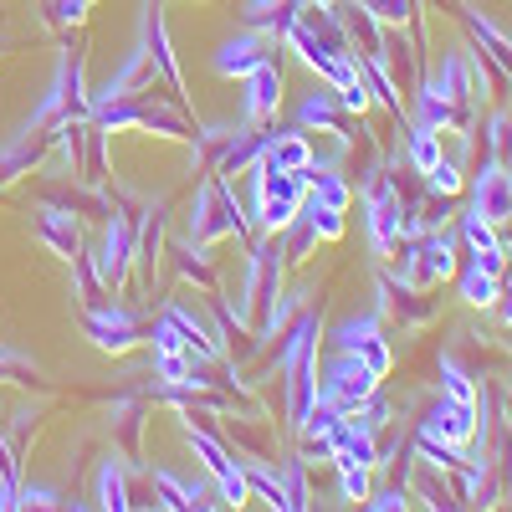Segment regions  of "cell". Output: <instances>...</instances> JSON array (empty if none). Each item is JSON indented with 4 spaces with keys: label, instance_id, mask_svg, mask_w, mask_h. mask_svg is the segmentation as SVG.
I'll use <instances>...</instances> for the list:
<instances>
[{
    "label": "cell",
    "instance_id": "1",
    "mask_svg": "<svg viewBox=\"0 0 512 512\" xmlns=\"http://www.w3.org/2000/svg\"><path fill=\"white\" fill-rule=\"evenodd\" d=\"M67 118H93V88H88V47L72 41V47L57 52V67H52V82L47 93L36 98L31 118L16 128V134H36V139H52V128L67 123Z\"/></svg>",
    "mask_w": 512,
    "mask_h": 512
},
{
    "label": "cell",
    "instance_id": "2",
    "mask_svg": "<svg viewBox=\"0 0 512 512\" xmlns=\"http://www.w3.org/2000/svg\"><path fill=\"white\" fill-rule=\"evenodd\" d=\"M221 236H241L246 241L251 226H246V210H241L231 180L210 169V175L195 185V200H190V241L210 246V241H221Z\"/></svg>",
    "mask_w": 512,
    "mask_h": 512
},
{
    "label": "cell",
    "instance_id": "3",
    "mask_svg": "<svg viewBox=\"0 0 512 512\" xmlns=\"http://www.w3.org/2000/svg\"><path fill=\"white\" fill-rule=\"evenodd\" d=\"M395 262H400L395 277L410 282L415 292H425V287H436V282H446V277L456 272V262H461V236H451L446 226H441V231H420V236H400Z\"/></svg>",
    "mask_w": 512,
    "mask_h": 512
},
{
    "label": "cell",
    "instance_id": "4",
    "mask_svg": "<svg viewBox=\"0 0 512 512\" xmlns=\"http://www.w3.org/2000/svg\"><path fill=\"white\" fill-rule=\"evenodd\" d=\"M251 180V210H256V226H262L267 236H277L297 210H303V175H292V169H272L267 159L246 169Z\"/></svg>",
    "mask_w": 512,
    "mask_h": 512
},
{
    "label": "cell",
    "instance_id": "5",
    "mask_svg": "<svg viewBox=\"0 0 512 512\" xmlns=\"http://www.w3.org/2000/svg\"><path fill=\"white\" fill-rule=\"evenodd\" d=\"M364 221H369V246L379 262H390L400 236H405V210H400V185L390 169H369L364 175Z\"/></svg>",
    "mask_w": 512,
    "mask_h": 512
},
{
    "label": "cell",
    "instance_id": "6",
    "mask_svg": "<svg viewBox=\"0 0 512 512\" xmlns=\"http://www.w3.org/2000/svg\"><path fill=\"white\" fill-rule=\"evenodd\" d=\"M374 390H379V374H374L359 354H349V349H333L328 364L318 369V405H328L333 415H349V410L364 405Z\"/></svg>",
    "mask_w": 512,
    "mask_h": 512
},
{
    "label": "cell",
    "instance_id": "7",
    "mask_svg": "<svg viewBox=\"0 0 512 512\" xmlns=\"http://www.w3.org/2000/svg\"><path fill=\"white\" fill-rule=\"evenodd\" d=\"M185 446L195 451V461L205 466V477L216 482V492H221V507H241L246 497H251V487H246V472H241V461L226 451V441L221 436H210L205 425H195V415H185Z\"/></svg>",
    "mask_w": 512,
    "mask_h": 512
},
{
    "label": "cell",
    "instance_id": "8",
    "mask_svg": "<svg viewBox=\"0 0 512 512\" xmlns=\"http://www.w3.org/2000/svg\"><path fill=\"white\" fill-rule=\"evenodd\" d=\"M328 338H333V349H349V354H359L379 379L390 374V344H384V318L369 308V313H354V318H338L333 328H328Z\"/></svg>",
    "mask_w": 512,
    "mask_h": 512
},
{
    "label": "cell",
    "instance_id": "9",
    "mask_svg": "<svg viewBox=\"0 0 512 512\" xmlns=\"http://www.w3.org/2000/svg\"><path fill=\"white\" fill-rule=\"evenodd\" d=\"M93 262H98V277L108 292H118L134 272V221H128V210H113L108 205V221H103V241L93 246Z\"/></svg>",
    "mask_w": 512,
    "mask_h": 512
},
{
    "label": "cell",
    "instance_id": "10",
    "mask_svg": "<svg viewBox=\"0 0 512 512\" xmlns=\"http://www.w3.org/2000/svg\"><path fill=\"white\" fill-rule=\"evenodd\" d=\"M139 41L149 47V57H154V67H159L164 93L175 98V103H185V72H180V62H175V41H169V26H164V6H159V0H144V6H139Z\"/></svg>",
    "mask_w": 512,
    "mask_h": 512
},
{
    "label": "cell",
    "instance_id": "11",
    "mask_svg": "<svg viewBox=\"0 0 512 512\" xmlns=\"http://www.w3.org/2000/svg\"><path fill=\"white\" fill-rule=\"evenodd\" d=\"M82 328H88V338L103 354H128L144 338L139 313H128L123 303H88L82 308Z\"/></svg>",
    "mask_w": 512,
    "mask_h": 512
},
{
    "label": "cell",
    "instance_id": "12",
    "mask_svg": "<svg viewBox=\"0 0 512 512\" xmlns=\"http://www.w3.org/2000/svg\"><path fill=\"white\" fill-rule=\"evenodd\" d=\"M466 210H477V216L492 221L497 231L507 226V216H512V169L497 154H482L477 175H472V205Z\"/></svg>",
    "mask_w": 512,
    "mask_h": 512
},
{
    "label": "cell",
    "instance_id": "13",
    "mask_svg": "<svg viewBox=\"0 0 512 512\" xmlns=\"http://www.w3.org/2000/svg\"><path fill=\"white\" fill-rule=\"evenodd\" d=\"M282 108V52L241 77V123H272Z\"/></svg>",
    "mask_w": 512,
    "mask_h": 512
},
{
    "label": "cell",
    "instance_id": "14",
    "mask_svg": "<svg viewBox=\"0 0 512 512\" xmlns=\"http://www.w3.org/2000/svg\"><path fill=\"white\" fill-rule=\"evenodd\" d=\"M267 144H272V128H267V123H241V118H236L231 139L216 149L210 169H216V175H226V180H231V175H246L251 164H262Z\"/></svg>",
    "mask_w": 512,
    "mask_h": 512
},
{
    "label": "cell",
    "instance_id": "15",
    "mask_svg": "<svg viewBox=\"0 0 512 512\" xmlns=\"http://www.w3.org/2000/svg\"><path fill=\"white\" fill-rule=\"evenodd\" d=\"M31 231H36L41 246H52L62 262H72V256L82 251V226H77V210L72 205H57V200L36 205L31 210Z\"/></svg>",
    "mask_w": 512,
    "mask_h": 512
},
{
    "label": "cell",
    "instance_id": "16",
    "mask_svg": "<svg viewBox=\"0 0 512 512\" xmlns=\"http://www.w3.org/2000/svg\"><path fill=\"white\" fill-rule=\"evenodd\" d=\"M456 236H461V251L472 256V262H482L487 272H507V241H502V231L492 226V221H482L477 210H461V221H456Z\"/></svg>",
    "mask_w": 512,
    "mask_h": 512
},
{
    "label": "cell",
    "instance_id": "17",
    "mask_svg": "<svg viewBox=\"0 0 512 512\" xmlns=\"http://www.w3.org/2000/svg\"><path fill=\"white\" fill-rule=\"evenodd\" d=\"M318 338H323V313H313L308 303L287 318V328L277 333V349H272V369L287 374L303 354H318Z\"/></svg>",
    "mask_w": 512,
    "mask_h": 512
},
{
    "label": "cell",
    "instance_id": "18",
    "mask_svg": "<svg viewBox=\"0 0 512 512\" xmlns=\"http://www.w3.org/2000/svg\"><path fill=\"white\" fill-rule=\"evenodd\" d=\"M420 431L436 436V441H451V446H472V436H477V405H461L451 395H436L431 410H425V420H420Z\"/></svg>",
    "mask_w": 512,
    "mask_h": 512
},
{
    "label": "cell",
    "instance_id": "19",
    "mask_svg": "<svg viewBox=\"0 0 512 512\" xmlns=\"http://www.w3.org/2000/svg\"><path fill=\"white\" fill-rule=\"evenodd\" d=\"M159 251H164V205H144L134 221V267H139V292H154L159 277Z\"/></svg>",
    "mask_w": 512,
    "mask_h": 512
},
{
    "label": "cell",
    "instance_id": "20",
    "mask_svg": "<svg viewBox=\"0 0 512 512\" xmlns=\"http://www.w3.org/2000/svg\"><path fill=\"white\" fill-rule=\"evenodd\" d=\"M272 57V36H262V31H236V36H226L221 47H216V57H210V67H216L221 77H246L251 67H262Z\"/></svg>",
    "mask_w": 512,
    "mask_h": 512
},
{
    "label": "cell",
    "instance_id": "21",
    "mask_svg": "<svg viewBox=\"0 0 512 512\" xmlns=\"http://www.w3.org/2000/svg\"><path fill=\"white\" fill-rule=\"evenodd\" d=\"M456 16H461L466 36H472V47H477V52H487V57L512 77V36H507V31H497V21H492V16H482L477 6H456Z\"/></svg>",
    "mask_w": 512,
    "mask_h": 512
},
{
    "label": "cell",
    "instance_id": "22",
    "mask_svg": "<svg viewBox=\"0 0 512 512\" xmlns=\"http://www.w3.org/2000/svg\"><path fill=\"white\" fill-rule=\"evenodd\" d=\"M282 379H287V425L303 431V420H308V410L318 400V354H303Z\"/></svg>",
    "mask_w": 512,
    "mask_h": 512
},
{
    "label": "cell",
    "instance_id": "23",
    "mask_svg": "<svg viewBox=\"0 0 512 512\" xmlns=\"http://www.w3.org/2000/svg\"><path fill=\"white\" fill-rule=\"evenodd\" d=\"M303 190H308V200L333 205V210H349V195H354V185H349L344 169H338V164H323V159H313V164L303 169Z\"/></svg>",
    "mask_w": 512,
    "mask_h": 512
},
{
    "label": "cell",
    "instance_id": "24",
    "mask_svg": "<svg viewBox=\"0 0 512 512\" xmlns=\"http://www.w3.org/2000/svg\"><path fill=\"white\" fill-rule=\"evenodd\" d=\"M297 128L338 134V128H349V113H344V103H338L333 88H313V93H303V103H297Z\"/></svg>",
    "mask_w": 512,
    "mask_h": 512
},
{
    "label": "cell",
    "instance_id": "25",
    "mask_svg": "<svg viewBox=\"0 0 512 512\" xmlns=\"http://www.w3.org/2000/svg\"><path fill=\"white\" fill-rule=\"evenodd\" d=\"M466 256V251H461ZM456 287H461V303H472V308H497V297H502V277L497 272H487L482 262H472V256H466V262H456Z\"/></svg>",
    "mask_w": 512,
    "mask_h": 512
},
{
    "label": "cell",
    "instance_id": "26",
    "mask_svg": "<svg viewBox=\"0 0 512 512\" xmlns=\"http://www.w3.org/2000/svg\"><path fill=\"white\" fill-rule=\"evenodd\" d=\"M93 507H103V512H128V507H134V497H128V466H123L118 456H103V461H98Z\"/></svg>",
    "mask_w": 512,
    "mask_h": 512
},
{
    "label": "cell",
    "instance_id": "27",
    "mask_svg": "<svg viewBox=\"0 0 512 512\" xmlns=\"http://www.w3.org/2000/svg\"><path fill=\"white\" fill-rule=\"evenodd\" d=\"M262 159H267L272 169H292V175H303L318 154H313V144H308V128H277Z\"/></svg>",
    "mask_w": 512,
    "mask_h": 512
},
{
    "label": "cell",
    "instance_id": "28",
    "mask_svg": "<svg viewBox=\"0 0 512 512\" xmlns=\"http://www.w3.org/2000/svg\"><path fill=\"white\" fill-rule=\"evenodd\" d=\"M400 128H405V149H400V154H405V164L415 169V175L425 180V175L441 164V154H446V149H441V134H436V128H425V123H415V118H405Z\"/></svg>",
    "mask_w": 512,
    "mask_h": 512
},
{
    "label": "cell",
    "instance_id": "29",
    "mask_svg": "<svg viewBox=\"0 0 512 512\" xmlns=\"http://www.w3.org/2000/svg\"><path fill=\"white\" fill-rule=\"evenodd\" d=\"M303 6H308V0H246L241 21L251 31H262V36H282L297 21V11H303Z\"/></svg>",
    "mask_w": 512,
    "mask_h": 512
},
{
    "label": "cell",
    "instance_id": "30",
    "mask_svg": "<svg viewBox=\"0 0 512 512\" xmlns=\"http://www.w3.org/2000/svg\"><path fill=\"white\" fill-rule=\"evenodd\" d=\"M139 128H154V134H164V139H195V123H190V113H185V103H139Z\"/></svg>",
    "mask_w": 512,
    "mask_h": 512
},
{
    "label": "cell",
    "instance_id": "31",
    "mask_svg": "<svg viewBox=\"0 0 512 512\" xmlns=\"http://www.w3.org/2000/svg\"><path fill=\"white\" fill-rule=\"evenodd\" d=\"M333 472H338V492H344L349 502H364L369 487H374V461L354 456V451H333Z\"/></svg>",
    "mask_w": 512,
    "mask_h": 512
},
{
    "label": "cell",
    "instance_id": "32",
    "mask_svg": "<svg viewBox=\"0 0 512 512\" xmlns=\"http://www.w3.org/2000/svg\"><path fill=\"white\" fill-rule=\"evenodd\" d=\"M282 512H303V507H313V492H308V461H303V451L297 456H287L282 466Z\"/></svg>",
    "mask_w": 512,
    "mask_h": 512
},
{
    "label": "cell",
    "instance_id": "33",
    "mask_svg": "<svg viewBox=\"0 0 512 512\" xmlns=\"http://www.w3.org/2000/svg\"><path fill=\"white\" fill-rule=\"evenodd\" d=\"M72 282H77V303L88 308V303H103L108 297V287H103V277H98V262H93V246L82 241V251L72 256Z\"/></svg>",
    "mask_w": 512,
    "mask_h": 512
},
{
    "label": "cell",
    "instance_id": "34",
    "mask_svg": "<svg viewBox=\"0 0 512 512\" xmlns=\"http://www.w3.org/2000/svg\"><path fill=\"white\" fill-rule=\"evenodd\" d=\"M405 487H410V497H420L425 507H436V512H451V507H456L451 482H436V466H431V461H425L415 477H405Z\"/></svg>",
    "mask_w": 512,
    "mask_h": 512
},
{
    "label": "cell",
    "instance_id": "35",
    "mask_svg": "<svg viewBox=\"0 0 512 512\" xmlns=\"http://www.w3.org/2000/svg\"><path fill=\"white\" fill-rule=\"evenodd\" d=\"M436 374H441V395H451V400H461V405H477V384H472V369H466L456 354H441Z\"/></svg>",
    "mask_w": 512,
    "mask_h": 512
},
{
    "label": "cell",
    "instance_id": "36",
    "mask_svg": "<svg viewBox=\"0 0 512 512\" xmlns=\"http://www.w3.org/2000/svg\"><path fill=\"white\" fill-rule=\"evenodd\" d=\"M349 420L359 425V431H369V436H379V441H384V431H390V420H395V405H390V395H384V390H374L364 405H354V410H349Z\"/></svg>",
    "mask_w": 512,
    "mask_h": 512
},
{
    "label": "cell",
    "instance_id": "37",
    "mask_svg": "<svg viewBox=\"0 0 512 512\" xmlns=\"http://www.w3.org/2000/svg\"><path fill=\"white\" fill-rule=\"evenodd\" d=\"M149 492H154V507L164 512H190V482H180L175 472H149Z\"/></svg>",
    "mask_w": 512,
    "mask_h": 512
},
{
    "label": "cell",
    "instance_id": "38",
    "mask_svg": "<svg viewBox=\"0 0 512 512\" xmlns=\"http://www.w3.org/2000/svg\"><path fill=\"white\" fill-rule=\"evenodd\" d=\"M175 256H180V277H185V282H200L205 292H216V267H210V251H205L200 241L175 246Z\"/></svg>",
    "mask_w": 512,
    "mask_h": 512
},
{
    "label": "cell",
    "instance_id": "39",
    "mask_svg": "<svg viewBox=\"0 0 512 512\" xmlns=\"http://www.w3.org/2000/svg\"><path fill=\"white\" fill-rule=\"evenodd\" d=\"M277 241H282V256H287V262H308V251L318 246V231L308 226V216H303V210H297V216L277 231Z\"/></svg>",
    "mask_w": 512,
    "mask_h": 512
},
{
    "label": "cell",
    "instance_id": "40",
    "mask_svg": "<svg viewBox=\"0 0 512 512\" xmlns=\"http://www.w3.org/2000/svg\"><path fill=\"white\" fill-rule=\"evenodd\" d=\"M241 472H246V487H251L256 497L282 512V472H277V466H267V461H246Z\"/></svg>",
    "mask_w": 512,
    "mask_h": 512
},
{
    "label": "cell",
    "instance_id": "41",
    "mask_svg": "<svg viewBox=\"0 0 512 512\" xmlns=\"http://www.w3.org/2000/svg\"><path fill=\"white\" fill-rule=\"evenodd\" d=\"M354 11H369L379 26H410L415 16H420V6L415 0H349Z\"/></svg>",
    "mask_w": 512,
    "mask_h": 512
},
{
    "label": "cell",
    "instance_id": "42",
    "mask_svg": "<svg viewBox=\"0 0 512 512\" xmlns=\"http://www.w3.org/2000/svg\"><path fill=\"white\" fill-rule=\"evenodd\" d=\"M303 216H308V226L318 231V241H338V236H344V210L318 205V200H308V195H303Z\"/></svg>",
    "mask_w": 512,
    "mask_h": 512
},
{
    "label": "cell",
    "instance_id": "43",
    "mask_svg": "<svg viewBox=\"0 0 512 512\" xmlns=\"http://www.w3.org/2000/svg\"><path fill=\"white\" fill-rule=\"evenodd\" d=\"M364 507L369 512H405V507H415V497H410L405 482H384V487H369Z\"/></svg>",
    "mask_w": 512,
    "mask_h": 512
},
{
    "label": "cell",
    "instance_id": "44",
    "mask_svg": "<svg viewBox=\"0 0 512 512\" xmlns=\"http://www.w3.org/2000/svg\"><path fill=\"white\" fill-rule=\"evenodd\" d=\"M425 190H436V195H461L466 190V175H461V164L451 159V154H441V164L431 169V175H425Z\"/></svg>",
    "mask_w": 512,
    "mask_h": 512
},
{
    "label": "cell",
    "instance_id": "45",
    "mask_svg": "<svg viewBox=\"0 0 512 512\" xmlns=\"http://www.w3.org/2000/svg\"><path fill=\"white\" fill-rule=\"evenodd\" d=\"M26 374H36V359L11 349L6 338H0V379H11V384H26Z\"/></svg>",
    "mask_w": 512,
    "mask_h": 512
},
{
    "label": "cell",
    "instance_id": "46",
    "mask_svg": "<svg viewBox=\"0 0 512 512\" xmlns=\"http://www.w3.org/2000/svg\"><path fill=\"white\" fill-rule=\"evenodd\" d=\"M21 507H72L57 487H41V482H26L21 477Z\"/></svg>",
    "mask_w": 512,
    "mask_h": 512
},
{
    "label": "cell",
    "instance_id": "47",
    "mask_svg": "<svg viewBox=\"0 0 512 512\" xmlns=\"http://www.w3.org/2000/svg\"><path fill=\"white\" fill-rule=\"evenodd\" d=\"M497 313H502V323L512 328V262H507V272H502V297H497Z\"/></svg>",
    "mask_w": 512,
    "mask_h": 512
},
{
    "label": "cell",
    "instance_id": "48",
    "mask_svg": "<svg viewBox=\"0 0 512 512\" xmlns=\"http://www.w3.org/2000/svg\"><path fill=\"white\" fill-rule=\"evenodd\" d=\"M502 231H512V216H507V226H502Z\"/></svg>",
    "mask_w": 512,
    "mask_h": 512
},
{
    "label": "cell",
    "instance_id": "49",
    "mask_svg": "<svg viewBox=\"0 0 512 512\" xmlns=\"http://www.w3.org/2000/svg\"><path fill=\"white\" fill-rule=\"evenodd\" d=\"M0 47H6V41H0Z\"/></svg>",
    "mask_w": 512,
    "mask_h": 512
}]
</instances>
